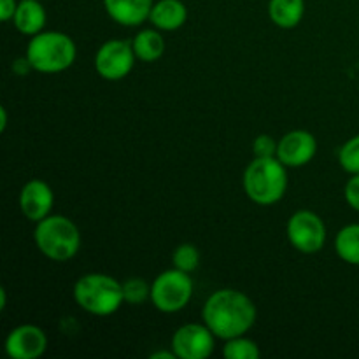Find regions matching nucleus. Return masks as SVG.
Wrapping results in <instances>:
<instances>
[{"mask_svg": "<svg viewBox=\"0 0 359 359\" xmlns=\"http://www.w3.org/2000/svg\"><path fill=\"white\" fill-rule=\"evenodd\" d=\"M256 316L255 302L242 291L230 287L214 291L202 309L203 323L221 340L245 335L255 326Z\"/></svg>", "mask_w": 359, "mask_h": 359, "instance_id": "nucleus-1", "label": "nucleus"}, {"mask_svg": "<svg viewBox=\"0 0 359 359\" xmlns=\"http://www.w3.org/2000/svg\"><path fill=\"white\" fill-rule=\"evenodd\" d=\"M286 165L277 156L255 158L244 170L242 184L251 202L258 205H273L280 202L287 189Z\"/></svg>", "mask_w": 359, "mask_h": 359, "instance_id": "nucleus-2", "label": "nucleus"}, {"mask_svg": "<svg viewBox=\"0 0 359 359\" xmlns=\"http://www.w3.org/2000/svg\"><path fill=\"white\" fill-rule=\"evenodd\" d=\"M72 297L84 312L98 318L116 314L125 304L123 283L107 273H84L74 284Z\"/></svg>", "mask_w": 359, "mask_h": 359, "instance_id": "nucleus-3", "label": "nucleus"}, {"mask_svg": "<svg viewBox=\"0 0 359 359\" xmlns=\"http://www.w3.org/2000/svg\"><path fill=\"white\" fill-rule=\"evenodd\" d=\"M34 241L39 251L51 262H70L81 249L77 224L62 214H49L35 223Z\"/></svg>", "mask_w": 359, "mask_h": 359, "instance_id": "nucleus-4", "label": "nucleus"}, {"mask_svg": "<svg viewBox=\"0 0 359 359\" xmlns=\"http://www.w3.org/2000/svg\"><path fill=\"white\" fill-rule=\"evenodd\" d=\"M77 56L76 42L63 32H41L27 46V58L35 72L60 74L74 65Z\"/></svg>", "mask_w": 359, "mask_h": 359, "instance_id": "nucleus-5", "label": "nucleus"}, {"mask_svg": "<svg viewBox=\"0 0 359 359\" xmlns=\"http://www.w3.org/2000/svg\"><path fill=\"white\" fill-rule=\"evenodd\" d=\"M193 297V279L188 272L170 269L156 276L151 284V304L165 314L182 311Z\"/></svg>", "mask_w": 359, "mask_h": 359, "instance_id": "nucleus-6", "label": "nucleus"}, {"mask_svg": "<svg viewBox=\"0 0 359 359\" xmlns=\"http://www.w3.org/2000/svg\"><path fill=\"white\" fill-rule=\"evenodd\" d=\"M286 235L290 244L304 255H316L325 248L326 224L321 216L312 210H297L287 219Z\"/></svg>", "mask_w": 359, "mask_h": 359, "instance_id": "nucleus-7", "label": "nucleus"}, {"mask_svg": "<svg viewBox=\"0 0 359 359\" xmlns=\"http://www.w3.org/2000/svg\"><path fill=\"white\" fill-rule=\"evenodd\" d=\"M135 60L132 42L112 39L98 48L95 55V70L105 81H121L132 72Z\"/></svg>", "mask_w": 359, "mask_h": 359, "instance_id": "nucleus-8", "label": "nucleus"}, {"mask_svg": "<svg viewBox=\"0 0 359 359\" xmlns=\"http://www.w3.org/2000/svg\"><path fill=\"white\" fill-rule=\"evenodd\" d=\"M214 339L205 323H188L172 335V351L179 359H207L214 353Z\"/></svg>", "mask_w": 359, "mask_h": 359, "instance_id": "nucleus-9", "label": "nucleus"}, {"mask_svg": "<svg viewBox=\"0 0 359 359\" xmlns=\"http://www.w3.org/2000/svg\"><path fill=\"white\" fill-rule=\"evenodd\" d=\"M4 349L11 359H37L48 349V337L37 325H20L9 332Z\"/></svg>", "mask_w": 359, "mask_h": 359, "instance_id": "nucleus-10", "label": "nucleus"}, {"mask_svg": "<svg viewBox=\"0 0 359 359\" xmlns=\"http://www.w3.org/2000/svg\"><path fill=\"white\" fill-rule=\"evenodd\" d=\"M318 153V140L307 130H291L277 144V158L287 168H300L311 163Z\"/></svg>", "mask_w": 359, "mask_h": 359, "instance_id": "nucleus-11", "label": "nucleus"}, {"mask_svg": "<svg viewBox=\"0 0 359 359\" xmlns=\"http://www.w3.org/2000/svg\"><path fill=\"white\" fill-rule=\"evenodd\" d=\"M53 205H55V193H53L51 186L42 179H32L21 188V214L32 223H39L41 219L48 217L51 214Z\"/></svg>", "mask_w": 359, "mask_h": 359, "instance_id": "nucleus-12", "label": "nucleus"}, {"mask_svg": "<svg viewBox=\"0 0 359 359\" xmlns=\"http://www.w3.org/2000/svg\"><path fill=\"white\" fill-rule=\"evenodd\" d=\"M154 0H104L105 13L121 27H139L149 20Z\"/></svg>", "mask_w": 359, "mask_h": 359, "instance_id": "nucleus-13", "label": "nucleus"}, {"mask_svg": "<svg viewBox=\"0 0 359 359\" xmlns=\"http://www.w3.org/2000/svg\"><path fill=\"white\" fill-rule=\"evenodd\" d=\"M188 20V7L182 0H158L151 9L149 21L154 28L175 32Z\"/></svg>", "mask_w": 359, "mask_h": 359, "instance_id": "nucleus-14", "label": "nucleus"}, {"mask_svg": "<svg viewBox=\"0 0 359 359\" xmlns=\"http://www.w3.org/2000/svg\"><path fill=\"white\" fill-rule=\"evenodd\" d=\"M46 21H48V16H46L42 0H21V2H18L13 23L20 34L34 37V35L44 32Z\"/></svg>", "mask_w": 359, "mask_h": 359, "instance_id": "nucleus-15", "label": "nucleus"}, {"mask_svg": "<svg viewBox=\"0 0 359 359\" xmlns=\"http://www.w3.org/2000/svg\"><path fill=\"white\" fill-rule=\"evenodd\" d=\"M305 0H270L269 16L276 27L291 30L304 20Z\"/></svg>", "mask_w": 359, "mask_h": 359, "instance_id": "nucleus-16", "label": "nucleus"}, {"mask_svg": "<svg viewBox=\"0 0 359 359\" xmlns=\"http://www.w3.org/2000/svg\"><path fill=\"white\" fill-rule=\"evenodd\" d=\"M133 51H135L137 60L140 62H156L165 53V39L158 28H146L140 30L132 41Z\"/></svg>", "mask_w": 359, "mask_h": 359, "instance_id": "nucleus-17", "label": "nucleus"}, {"mask_svg": "<svg viewBox=\"0 0 359 359\" xmlns=\"http://www.w3.org/2000/svg\"><path fill=\"white\" fill-rule=\"evenodd\" d=\"M335 251L347 265L359 266V224H347L337 233Z\"/></svg>", "mask_w": 359, "mask_h": 359, "instance_id": "nucleus-18", "label": "nucleus"}, {"mask_svg": "<svg viewBox=\"0 0 359 359\" xmlns=\"http://www.w3.org/2000/svg\"><path fill=\"white\" fill-rule=\"evenodd\" d=\"M223 356L226 359H259L262 351L255 340L242 335L226 340L223 347Z\"/></svg>", "mask_w": 359, "mask_h": 359, "instance_id": "nucleus-19", "label": "nucleus"}, {"mask_svg": "<svg viewBox=\"0 0 359 359\" xmlns=\"http://www.w3.org/2000/svg\"><path fill=\"white\" fill-rule=\"evenodd\" d=\"M123 294H125V304L142 305L151 302V284L140 277H130L123 283Z\"/></svg>", "mask_w": 359, "mask_h": 359, "instance_id": "nucleus-20", "label": "nucleus"}, {"mask_svg": "<svg viewBox=\"0 0 359 359\" xmlns=\"http://www.w3.org/2000/svg\"><path fill=\"white\" fill-rule=\"evenodd\" d=\"M172 265L174 269L182 270V272H195L200 265V252L196 245L193 244H181L175 248L172 255Z\"/></svg>", "mask_w": 359, "mask_h": 359, "instance_id": "nucleus-21", "label": "nucleus"}, {"mask_svg": "<svg viewBox=\"0 0 359 359\" xmlns=\"http://www.w3.org/2000/svg\"><path fill=\"white\" fill-rule=\"evenodd\" d=\"M339 163L347 174H359V133L339 149Z\"/></svg>", "mask_w": 359, "mask_h": 359, "instance_id": "nucleus-22", "label": "nucleus"}, {"mask_svg": "<svg viewBox=\"0 0 359 359\" xmlns=\"http://www.w3.org/2000/svg\"><path fill=\"white\" fill-rule=\"evenodd\" d=\"M277 144L279 140H276L270 135H258L252 140V153L255 158H272L277 156Z\"/></svg>", "mask_w": 359, "mask_h": 359, "instance_id": "nucleus-23", "label": "nucleus"}, {"mask_svg": "<svg viewBox=\"0 0 359 359\" xmlns=\"http://www.w3.org/2000/svg\"><path fill=\"white\" fill-rule=\"evenodd\" d=\"M344 196L351 209L359 212V174H353L344 188Z\"/></svg>", "mask_w": 359, "mask_h": 359, "instance_id": "nucleus-24", "label": "nucleus"}, {"mask_svg": "<svg viewBox=\"0 0 359 359\" xmlns=\"http://www.w3.org/2000/svg\"><path fill=\"white\" fill-rule=\"evenodd\" d=\"M18 9L16 0H0V20L11 21Z\"/></svg>", "mask_w": 359, "mask_h": 359, "instance_id": "nucleus-25", "label": "nucleus"}, {"mask_svg": "<svg viewBox=\"0 0 359 359\" xmlns=\"http://www.w3.org/2000/svg\"><path fill=\"white\" fill-rule=\"evenodd\" d=\"M11 70H13L14 74H16V76H27L28 72H30V70H34V67H32V63H30V60L27 58V55L23 56V58H16L13 62V67H11Z\"/></svg>", "mask_w": 359, "mask_h": 359, "instance_id": "nucleus-26", "label": "nucleus"}, {"mask_svg": "<svg viewBox=\"0 0 359 359\" xmlns=\"http://www.w3.org/2000/svg\"><path fill=\"white\" fill-rule=\"evenodd\" d=\"M151 359H175L174 351H168V349H163V351H154L153 354L149 356Z\"/></svg>", "mask_w": 359, "mask_h": 359, "instance_id": "nucleus-27", "label": "nucleus"}, {"mask_svg": "<svg viewBox=\"0 0 359 359\" xmlns=\"http://www.w3.org/2000/svg\"><path fill=\"white\" fill-rule=\"evenodd\" d=\"M6 128H7V109L4 107H0V132H6Z\"/></svg>", "mask_w": 359, "mask_h": 359, "instance_id": "nucleus-28", "label": "nucleus"}, {"mask_svg": "<svg viewBox=\"0 0 359 359\" xmlns=\"http://www.w3.org/2000/svg\"><path fill=\"white\" fill-rule=\"evenodd\" d=\"M7 305V291L6 287H0V311H4Z\"/></svg>", "mask_w": 359, "mask_h": 359, "instance_id": "nucleus-29", "label": "nucleus"}]
</instances>
